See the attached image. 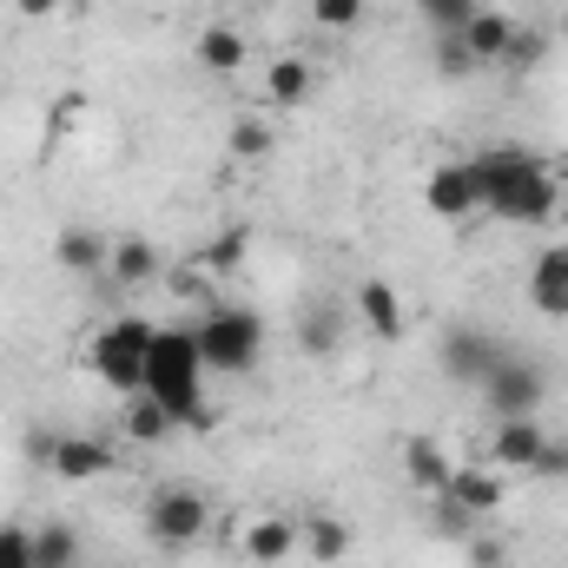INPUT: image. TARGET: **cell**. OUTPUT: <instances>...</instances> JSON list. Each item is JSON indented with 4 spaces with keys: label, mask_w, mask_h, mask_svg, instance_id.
<instances>
[{
    "label": "cell",
    "mask_w": 568,
    "mask_h": 568,
    "mask_svg": "<svg viewBox=\"0 0 568 568\" xmlns=\"http://www.w3.org/2000/svg\"><path fill=\"white\" fill-rule=\"evenodd\" d=\"M469 165H476V199H483L489 219H503V225H549L562 212V179L549 172V159H536L523 145H489Z\"/></svg>",
    "instance_id": "obj_1"
},
{
    "label": "cell",
    "mask_w": 568,
    "mask_h": 568,
    "mask_svg": "<svg viewBox=\"0 0 568 568\" xmlns=\"http://www.w3.org/2000/svg\"><path fill=\"white\" fill-rule=\"evenodd\" d=\"M145 397L165 404L179 429L212 424V410H205V357H199L192 324H159L152 357H145Z\"/></svg>",
    "instance_id": "obj_2"
},
{
    "label": "cell",
    "mask_w": 568,
    "mask_h": 568,
    "mask_svg": "<svg viewBox=\"0 0 568 568\" xmlns=\"http://www.w3.org/2000/svg\"><path fill=\"white\" fill-rule=\"evenodd\" d=\"M192 337H199L205 371H225V377H245V371L265 357V317H258L252 304H212V311L192 324Z\"/></svg>",
    "instance_id": "obj_3"
},
{
    "label": "cell",
    "mask_w": 568,
    "mask_h": 568,
    "mask_svg": "<svg viewBox=\"0 0 568 568\" xmlns=\"http://www.w3.org/2000/svg\"><path fill=\"white\" fill-rule=\"evenodd\" d=\"M152 337H159V324H145V317H106V324L93 331V351H87V357H93V371H100V384H106V390L140 397Z\"/></svg>",
    "instance_id": "obj_4"
},
{
    "label": "cell",
    "mask_w": 568,
    "mask_h": 568,
    "mask_svg": "<svg viewBox=\"0 0 568 568\" xmlns=\"http://www.w3.org/2000/svg\"><path fill=\"white\" fill-rule=\"evenodd\" d=\"M205 529H212V503H205L192 483H165V489H152V496H145V536H152L165 556L192 549Z\"/></svg>",
    "instance_id": "obj_5"
},
{
    "label": "cell",
    "mask_w": 568,
    "mask_h": 568,
    "mask_svg": "<svg viewBox=\"0 0 568 568\" xmlns=\"http://www.w3.org/2000/svg\"><path fill=\"white\" fill-rule=\"evenodd\" d=\"M542 397H549V377L529 364V357H496V371L483 377V404H489V417H536L542 410Z\"/></svg>",
    "instance_id": "obj_6"
},
{
    "label": "cell",
    "mask_w": 568,
    "mask_h": 568,
    "mask_svg": "<svg viewBox=\"0 0 568 568\" xmlns=\"http://www.w3.org/2000/svg\"><path fill=\"white\" fill-rule=\"evenodd\" d=\"M33 456L60 483H100V476H113V443H100V436H33Z\"/></svg>",
    "instance_id": "obj_7"
},
{
    "label": "cell",
    "mask_w": 568,
    "mask_h": 568,
    "mask_svg": "<svg viewBox=\"0 0 568 568\" xmlns=\"http://www.w3.org/2000/svg\"><path fill=\"white\" fill-rule=\"evenodd\" d=\"M424 205L436 219H476V212H483V199H476V165H469V159H443L424 179Z\"/></svg>",
    "instance_id": "obj_8"
},
{
    "label": "cell",
    "mask_w": 568,
    "mask_h": 568,
    "mask_svg": "<svg viewBox=\"0 0 568 568\" xmlns=\"http://www.w3.org/2000/svg\"><path fill=\"white\" fill-rule=\"evenodd\" d=\"M496 357H503V344L489 337V331H449L443 337V377H456V384H476L483 390V377L496 371Z\"/></svg>",
    "instance_id": "obj_9"
},
{
    "label": "cell",
    "mask_w": 568,
    "mask_h": 568,
    "mask_svg": "<svg viewBox=\"0 0 568 568\" xmlns=\"http://www.w3.org/2000/svg\"><path fill=\"white\" fill-rule=\"evenodd\" d=\"M449 503H463L476 523L483 516H496L503 503H509V483H503V469L496 463H456V476H449V489H443Z\"/></svg>",
    "instance_id": "obj_10"
},
{
    "label": "cell",
    "mask_w": 568,
    "mask_h": 568,
    "mask_svg": "<svg viewBox=\"0 0 568 568\" xmlns=\"http://www.w3.org/2000/svg\"><path fill=\"white\" fill-rule=\"evenodd\" d=\"M357 317H364V331H371L377 344H404V331H410L404 297H397L384 278H364V284H357Z\"/></svg>",
    "instance_id": "obj_11"
},
{
    "label": "cell",
    "mask_w": 568,
    "mask_h": 568,
    "mask_svg": "<svg viewBox=\"0 0 568 568\" xmlns=\"http://www.w3.org/2000/svg\"><path fill=\"white\" fill-rule=\"evenodd\" d=\"M542 443H549V429L536 424V417H496L489 463H496V469H529V463L542 456Z\"/></svg>",
    "instance_id": "obj_12"
},
{
    "label": "cell",
    "mask_w": 568,
    "mask_h": 568,
    "mask_svg": "<svg viewBox=\"0 0 568 568\" xmlns=\"http://www.w3.org/2000/svg\"><path fill=\"white\" fill-rule=\"evenodd\" d=\"M529 304L542 317H568V245H549L536 265H529Z\"/></svg>",
    "instance_id": "obj_13"
},
{
    "label": "cell",
    "mask_w": 568,
    "mask_h": 568,
    "mask_svg": "<svg viewBox=\"0 0 568 568\" xmlns=\"http://www.w3.org/2000/svg\"><path fill=\"white\" fill-rule=\"evenodd\" d=\"M404 476H410L424 496H443L449 476H456V463H449V449H443L436 436H404Z\"/></svg>",
    "instance_id": "obj_14"
},
{
    "label": "cell",
    "mask_w": 568,
    "mask_h": 568,
    "mask_svg": "<svg viewBox=\"0 0 568 568\" xmlns=\"http://www.w3.org/2000/svg\"><path fill=\"white\" fill-rule=\"evenodd\" d=\"M304 549V529L291 523V516H258L252 529H245V556L258 568H278L284 556H297Z\"/></svg>",
    "instance_id": "obj_15"
},
{
    "label": "cell",
    "mask_w": 568,
    "mask_h": 568,
    "mask_svg": "<svg viewBox=\"0 0 568 568\" xmlns=\"http://www.w3.org/2000/svg\"><path fill=\"white\" fill-rule=\"evenodd\" d=\"M509 40H516V20H509V13H489V7H483L469 27H463V47L476 53V67H503Z\"/></svg>",
    "instance_id": "obj_16"
},
{
    "label": "cell",
    "mask_w": 568,
    "mask_h": 568,
    "mask_svg": "<svg viewBox=\"0 0 568 568\" xmlns=\"http://www.w3.org/2000/svg\"><path fill=\"white\" fill-rule=\"evenodd\" d=\"M53 258H60L73 278H93V272H106V245H100V232H87V225H67V232L53 239Z\"/></svg>",
    "instance_id": "obj_17"
},
{
    "label": "cell",
    "mask_w": 568,
    "mask_h": 568,
    "mask_svg": "<svg viewBox=\"0 0 568 568\" xmlns=\"http://www.w3.org/2000/svg\"><path fill=\"white\" fill-rule=\"evenodd\" d=\"M337 337H344V311H337L331 297H317V304L297 317V344H304L311 357H331V351H337Z\"/></svg>",
    "instance_id": "obj_18"
},
{
    "label": "cell",
    "mask_w": 568,
    "mask_h": 568,
    "mask_svg": "<svg viewBox=\"0 0 568 568\" xmlns=\"http://www.w3.org/2000/svg\"><path fill=\"white\" fill-rule=\"evenodd\" d=\"M199 67H205V73H239V67H245V33L225 27V20L205 27V33H199Z\"/></svg>",
    "instance_id": "obj_19"
},
{
    "label": "cell",
    "mask_w": 568,
    "mask_h": 568,
    "mask_svg": "<svg viewBox=\"0 0 568 568\" xmlns=\"http://www.w3.org/2000/svg\"><path fill=\"white\" fill-rule=\"evenodd\" d=\"M304 529V556H317L324 568H337L351 556V523H337V516H311V523H297Z\"/></svg>",
    "instance_id": "obj_20"
},
{
    "label": "cell",
    "mask_w": 568,
    "mask_h": 568,
    "mask_svg": "<svg viewBox=\"0 0 568 568\" xmlns=\"http://www.w3.org/2000/svg\"><path fill=\"white\" fill-rule=\"evenodd\" d=\"M106 272L120 284H152L159 278V252H152V239H120L113 252H106Z\"/></svg>",
    "instance_id": "obj_21"
},
{
    "label": "cell",
    "mask_w": 568,
    "mask_h": 568,
    "mask_svg": "<svg viewBox=\"0 0 568 568\" xmlns=\"http://www.w3.org/2000/svg\"><path fill=\"white\" fill-rule=\"evenodd\" d=\"M265 93H272L278 106H304V100H311V60H297V53H284L278 67L265 73Z\"/></svg>",
    "instance_id": "obj_22"
},
{
    "label": "cell",
    "mask_w": 568,
    "mask_h": 568,
    "mask_svg": "<svg viewBox=\"0 0 568 568\" xmlns=\"http://www.w3.org/2000/svg\"><path fill=\"white\" fill-rule=\"evenodd\" d=\"M33 568H80V536L67 523L33 529Z\"/></svg>",
    "instance_id": "obj_23"
},
{
    "label": "cell",
    "mask_w": 568,
    "mask_h": 568,
    "mask_svg": "<svg viewBox=\"0 0 568 568\" xmlns=\"http://www.w3.org/2000/svg\"><path fill=\"white\" fill-rule=\"evenodd\" d=\"M172 410H165V404H152V397H126V436H133V443H159V436H172Z\"/></svg>",
    "instance_id": "obj_24"
},
{
    "label": "cell",
    "mask_w": 568,
    "mask_h": 568,
    "mask_svg": "<svg viewBox=\"0 0 568 568\" xmlns=\"http://www.w3.org/2000/svg\"><path fill=\"white\" fill-rule=\"evenodd\" d=\"M417 13H424L436 33H463V27L483 13V0H417Z\"/></svg>",
    "instance_id": "obj_25"
},
{
    "label": "cell",
    "mask_w": 568,
    "mask_h": 568,
    "mask_svg": "<svg viewBox=\"0 0 568 568\" xmlns=\"http://www.w3.org/2000/svg\"><path fill=\"white\" fill-rule=\"evenodd\" d=\"M436 73L443 80H469L476 73V53L463 47V33H436Z\"/></svg>",
    "instance_id": "obj_26"
},
{
    "label": "cell",
    "mask_w": 568,
    "mask_h": 568,
    "mask_svg": "<svg viewBox=\"0 0 568 568\" xmlns=\"http://www.w3.org/2000/svg\"><path fill=\"white\" fill-rule=\"evenodd\" d=\"M364 0H311V20L317 27H331V33H351V27H364Z\"/></svg>",
    "instance_id": "obj_27"
},
{
    "label": "cell",
    "mask_w": 568,
    "mask_h": 568,
    "mask_svg": "<svg viewBox=\"0 0 568 568\" xmlns=\"http://www.w3.org/2000/svg\"><path fill=\"white\" fill-rule=\"evenodd\" d=\"M278 145V133L265 120H232V159H265Z\"/></svg>",
    "instance_id": "obj_28"
},
{
    "label": "cell",
    "mask_w": 568,
    "mask_h": 568,
    "mask_svg": "<svg viewBox=\"0 0 568 568\" xmlns=\"http://www.w3.org/2000/svg\"><path fill=\"white\" fill-rule=\"evenodd\" d=\"M0 568H33V529L0 523Z\"/></svg>",
    "instance_id": "obj_29"
},
{
    "label": "cell",
    "mask_w": 568,
    "mask_h": 568,
    "mask_svg": "<svg viewBox=\"0 0 568 568\" xmlns=\"http://www.w3.org/2000/svg\"><path fill=\"white\" fill-rule=\"evenodd\" d=\"M429 523H436L443 536H469V529H476V516H469L463 503H449V496H429Z\"/></svg>",
    "instance_id": "obj_30"
},
{
    "label": "cell",
    "mask_w": 568,
    "mask_h": 568,
    "mask_svg": "<svg viewBox=\"0 0 568 568\" xmlns=\"http://www.w3.org/2000/svg\"><path fill=\"white\" fill-rule=\"evenodd\" d=\"M542 60V33H523L516 27V40H509V53H503V73H529Z\"/></svg>",
    "instance_id": "obj_31"
},
{
    "label": "cell",
    "mask_w": 568,
    "mask_h": 568,
    "mask_svg": "<svg viewBox=\"0 0 568 568\" xmlns=\"http://www.w3.org/2000/svg\"><path fill=\"white\" fill-rule=\"evenodd\" d=\"M529 469H536V476H549V483H562V476H568V443L549 436V443H542V456H536Z\"/></svg>",
    "instance_id": "obj_32"
},
{
    "label": "cell",
    "mask_w": 568,
    "mask_h": 568,
    "mask_svg": "<svg viewBox=\"0 0 568 568\" xmlns=\"http://www.w3.org/2000/svg\"><path fill=\"white\" fill-rule=\"evenodd\" d=\"M239 258H245V232H225V239L212 245V258H205V265H212V272H239Z\"/></svg>",
    "instance_id": "obj_33"
},
{
    "label": "cell",
    "mask_w": 568,
    "mask_h": 568,
    "mask_svg": "<svg viewBox=\"0 0 568 568\" xmlns=\"http://www.w3.org/2000/svg\"><path fill=\"white\" fill-rule=\"evenodd\" d=\"M13 7H20V20H53L67 0H13Z\"/></svg>",
    "instance_id": "obj_34"
},
{
    "label": "cell",
    "mask_w": 568,
    "mask_h": 568,
    "mask_svg": "<svg viewBox=\"0 0 568 568\" xmlns=\"http://www.w3.org/2000/svg\"><path fill=\"white\" fill-rule=\"evenodd\" d=\"M469 562L476 568H503V549H496V542H469Z\"/></svg>",
    "instance_id": "obj_35"
}]
</instances>
